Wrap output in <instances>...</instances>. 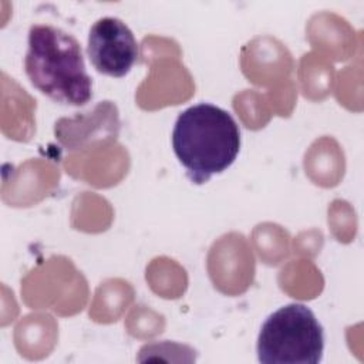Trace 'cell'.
Wrapping results in <instances>:
<instances>
[{
    "mask_svg": "<svg viewBox=\"0 0 364 364\" xmlns=\"http://www.w3.org/2000/svg\"><path fill=\"white\" fill-rule=\"evenodd\" d=\"M172 148L196 185L226 171L240 151V131L223 108L200 102L182 111L172 131Z\"/></svg>",
    "mask_w": 364,
    "mask_h": 364,
    "instance_id": "cell-1",
    "label": "cell"
},
{
    "mask_svg": "<svg viewBox=\"0 0 364 364\" xmlns=\"http://www.w3.org/2000/svg\"><path fill=\"white\" fill-rule=\"evenodd\" d=\"M24 71L34 88L58 104L81 107L92 98L81 46L58 27H30Z\"/></svg>",
    "mask_w": 364,
    "mask_h": 364,
    "instance_id": "cell-2",
    "label": "cell"
},
{
    "mask_svg": "<svg viewBox=\"0 0 364 364\" xmlns=\"http://www.w3.org/2000/svg\"><path fill=\"white\" fill-rule=\"evenodd\" d=\"M256 350L264 364H317L323 358L324 331L307 306L290 303L264 320Z\"/></svg>",
    "mask_w": 364,
    "mask_h": 364,
    "instance_id": "cell-3",
    "label": "cell"
},
{
    "mask_svg": "<svg viewBox=\"0 0 364 364\" xmlns=\"http://www.w3.org/2000/svg\"><path fill=\"white\" fill-rule=\"evenodd\" d=\"M87 54L98 73L119 78L127 75L138 60L139 47L122 20L102 17L90 28Z\"/></svg>",
    "mask_w": 364,
    "mask_h": 364,
    "instance_id": "cell-4",
    "label": "cell"
},
{
    "mask_svg": "<svg viewBox=\"0 0 364 364\" xmlns=\"http://www.w3.org/2000/svg\"><path fill=\"white\" fill-rule=\"evenodd\" d=\"M118 132V109L111 101H101L88 112L73 118H61L54 127L55 138L68 151L87 149L95 142L115 139Z\"/></svg>",
    "mask_w": 364,
    "mask_h": 364,
    "instance_id": "cell-5",
    "label": "cell"
}]
</instances>
